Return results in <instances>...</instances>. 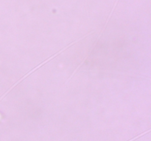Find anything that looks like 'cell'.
Here are the masks:
<instances>
[{"mask_svg":"<svg viewBox=\"0 0 151 141\" xmlns=\"http://www.w3.org/2000/svg\"><path fill=\"white\" fill-rule=\"evenodd\" d=\"M150 132V129H149L148 131H147V132H144V133H142V134H141V135H138V136L137 137H134V138H133V139H131V140H130L129 141H134V140H137V138H139V137H141V136H142L143 135H145V134H147V133H148V132Z\"/></svg>","mask_w":151,"mask_h":141,"instance_id":"6da1fadb","label":"cell"}]
</instances>
